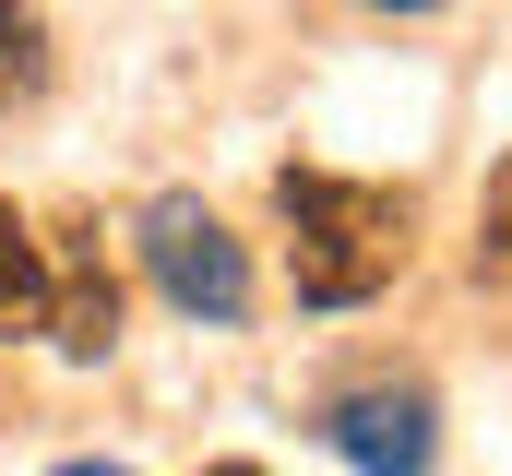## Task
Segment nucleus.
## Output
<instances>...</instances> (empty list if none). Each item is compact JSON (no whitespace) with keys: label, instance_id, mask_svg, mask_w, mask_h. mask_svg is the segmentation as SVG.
<instances>
[{"label":"nucleus","instance_id":"nucleus-1","mask_svg":"<svg viewBox=\"0 0 512 476\" xmlns=\"http://www.w3.org/2000/svg\"><path fill=\"white\" fill-rule=\"evenodd\" d=\"M286 203V262H298V298L310 310H358L405 274V191H370V179H334V167H286L274 179Z\"/></svg>","mask_w":512,"mask_h":476},{"label":"nucleus","instance_id":"nucleus-8","mask_svg":"<svg viewBox=\"0 0 512 476\" xmlns=\"http://www.w3.org/2000/svg\"><path fill=\"white\" fill-rule=\"evenodd\" d=\"M370 12H441V0H370Z\"/></svg>","mask_w":512,"mask_h":476},{"label":"nucleus","instance_id":"nucleus-3","mask_svg":"<svg viewBox=\"0 0 512 476\" xmlns=\"http://www.w3.org/2000/svg\"><path fill=\"white\" fill-rule=\"evenodd\" d=\"M322 441H334L358 476H429L441 417H429V393H417V381H370V393L322 405Z\"/></svg>","mask_w":512,"mask_h":476},{"label":"nucleus","instance_id":"nucleus-4","mask_svg":"<svg viewBox=\"0 0 512 476\" xmlns=\"http://www.w3.org/2000/svg\"><path fill=\"white\" fill-rule=\"evenodd\" d=\"M48 334L72 357H108L120 346V286H108V262H72L60 286H48Z\"/></svg>","mask_w":512,"mask_h":476},{"label":"nucleus","instance_id":"nucleus-2","mask_svg":"<svg viewBox=\"0 0 512 476\" xmlns=\"http://www.w3.org/2000/svg\"><path fill=\"white\" fill-rule=\"evenodd\" d=\"M143 274H155L191 322H239V310H251V262H239V238L215 227L191 191H155V203H143Z\"/></svg>","mask_w":512,"mask_h":476},{"label":"nucleus","instance_id":"nucleus-5","mask_svg":"<svg viewBox=\"0 0 512 476\" xmlns=\"http://www.w3.org/2000/svg\"><path fill=\"white\" fill-rule=\"evenodd\" d=\"M24 322H48V262H36L24 215L0 203V334H24Z\"/></svg>","mask_w":512,"mask_h":476},{"label":"nucleus","instance_id":"nucleus-10","mask_svg":"<svg viewBox=\"0 0 512 476\" xmlns=\"http://www.w3.org/2000/svg\"><path fill=\"white\" fill-rule=\"evenodd\" d=\"M203 476H262V465H203Z\"/></svg>","mask_w":512,"mask_h":476},{"label":"nucleus","instance_id":"nucleus-6","mask_svg":"<svg viewBox=\"0 0 512 476\" xmlns=\"http://www.w3.org/2000/svg\"><path fill=\"white\" fill-rule=\"evenodd\" d=\"M36 84H48V36H36V12H24V0H0V108H12V96H36Z\"/></svg>","mask_w":512,"mask_h":476},{"label":"nucleus","instance_id":"nucleus-7","mask_svg":"<svg viewBox=\"0 0 512 476\" xmlns=\"http://www.w3.org/2000/svg\"><path fill=\"white\" fill-rule=\"evenodd\" d=\"M477 262L512 274V155H501V179H489V215H477Z\"/></svg>","mask_w":512,"mask_h":476},{"label":"nucleus","instance_id":"nucleus-9","mask_svg":"<svg viewBox=\"0 0 512 476\" xmlns=\"http://www.w3.org/2000/svg\"><path fill=\"white\" fill-rule=\"evenodd\" d=\"M60 476H120V465H60Z\"/></svg>","mask_w":512,"mask_h":476}]
</instances>
